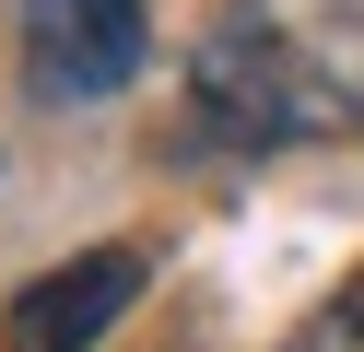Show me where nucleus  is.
I'll use <instances>...</instances> for the list:
<instances>
[{"instance_id": "obj_1", "label": "nucleus", "mask_w": 364, "mask_h": 352, "mask_svg": "<svg viewBox=\"0 0 364 352\" xmlns=\"http://www.w3.org/2000/svg\"><path fill=\"white\" fill-rule=\"evenodd\" d=\"M317 117H329V94L306 82V59H294L259 12H223L212 36H200V59H188V129L200 141H223V153H282Z\"/></svg>"}, {"instance_id": "obj_2", "label": "nucleus", "mask_w": 364, "mask_h": 352, "mask_svg": "<svg viewBox=\"0 0 364 352\" xmlns=\"http://www.w3.org/2000/svg\"><path fill=\"white\" fill-rule=\"evenodd\" d=\"M153 59L141 0H24V94L36 106H106Z\"/></svg>"}, {"instance_id": "obj_3", "label": "nucleus", "mask_w": 364, "mask_h": 352, "mask_svg": "<svg viewBox=\"0 0 364 352\" xmlns=\"http://www.w3.org/2000/svg\"><path fill=\"white\" fill-rule=\"evenodd\" d=\"M141 247H82V258H59V270H36L24 294L0 305V352H95L106 329L141 305Z\"/></svg>"}, {"instance_id": "obj_4", "label": "nucleus", "mask_w": 364, "mask_h": 352, "mask_svg": "<svg viewBox=\"0 0 364 352\" xmlns=\"http://www.w3.org/2000/svg\"><path fill=\"white\" fill-rule=\"evenodd\" d=\"M282 352H364V270H353V282H341V294H329V305H317V317H306V329H294V341H282Z\"/></svg>"}]
</instances>
